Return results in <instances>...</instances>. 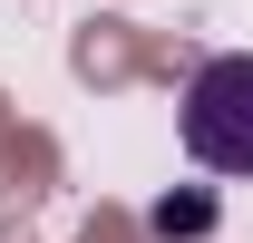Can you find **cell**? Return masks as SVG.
<instances>
[{"label": "cell", "instance_id": "cell-1", "mask_svg": "<svg viewBox=\"0 0 253 243\" xmlns=\"http://www.w3.org/2000/svg\"><path fill=\"white\" fill-rule=\"evenodd\" d=\"M175 136H185V156L205 175H253V49H224L185 78Z\"/></svg>", "mask_w": 253, "mask_h": 243}]
</instances>
